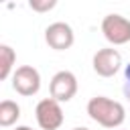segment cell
<instances>
[{
    "label": "cell",
    "mask_w": 130,
    "mask_h": 130,
    "mask_svg": "<svg viewBox=\"0 0 130 130\" xmlns=\"http://www.w3.org/2000/svg\"><path fill=\"white\" fill-rule=\"evenodd\" d=\"M87 114L93 122L104 128H118L126 120V110L120 102L110 100L106 95H95L87 102Z\"/></svg>",
    "instance_id": "obj_1"
},
{
    "label": "cell",
    "mask_w": 130,
    "mask_h": 130,
    "mask_svg": "<svg viewBox=\"0 0 130 130\" xmlns=\"http://www.w3.org/2000/svg\"><path fill=\"white\" fill-rule=\"evenodd\" d=\"M102 32L112 45H126L130 41V20L122 14H108L102 20Z\"/></svg>",
    "instance_id": "obj_2"
},
{
    "label": "cell",
    "mask_w": 130,
    "mask_h": 130,
    "mask_svg": "<svg viewBox=\"0 0 130 130\" xmlns=\"http://www.w3.org/2000/svg\"><path fill=\"white\" fill-rule=\"evenodd\" d=\"M35 116H37V122L43 130H57L63 124V110H61L59 102L53 100V98L41 100L37 104Z\"/></svg>",
    "instance_id": "obj_3"
},
{
    "label": "cell",
    "mask_w": 130,
    "mask_h": 130,
    "mask_svg": "<svg viewBox=\"0 0 130 130\" xmlns=\"http://www.w3.org/2000/svg\"><path fill=\"white\" fill-rule=\"evenodd\" d=\"M12 87L16 93L20 95H35L39 89H41V75L35 67L30 65H22L14 71L12 75Z\"/></svg>",
    "instance_id": "obj_4"
},
{
    "label": "cell",
    "mask_w": 130,
    "mask_h": 130,
    "mask_svg": "<svg viewBox=\"0 0 130 130\" xmlns=\"http://www.w3.org/2000/svg\"><path fill=\"white\" fill-rule=\"evenodd\" d=\"M51 98L57 102H69L77 93V77L71 71H57L49 85Z\"/></svg>",
    "instance_id": "obj_5"
},
{
    "label": "cell",
    "mask_w": 130,
    "mask_h": 130,
    "mask_svg": "<svg viewBox=\"0 0 130 130\" xmlns=\"http://www.w3.org/2000/svg\"><path fill=\"white\" fill-rule=\"evenodd\" d=\"M45 41L51 49L55 51H65L73 45L75 37H73V28L67 22H53L45 28Z\"/></svg>",
    "instance_id": "obj_6"
},
{
    "label": "cell",
    "mask_w": 130,
    "mask_h": 130,
    "mask_svg": "<svg viewBox=\"0 0 130 130\" xmlns=\"http://www.w3.org/2000/svg\"><path fill=\"white\" fill-rule=\"evenodd\" d=\"M122 65V55L116 49H100L93 55V71L100 77H112Z\"/></svg>",
    "instance_id": "obj_7"
},
{
    "label": "cell",
    "mask_w": 130,
    "mask_h": 130,
    "mask_svg": "<svg viewBox=\"0 0 130 130\" xmlns=\"http://www.w3.org/2000/svg\"><path fill=\"white\" fill-rule=\"evenodd\" d=\"M20 118V108L16 102L12 100H4L0 104V126H12L16 120Z\"/></svg>",
    "instance_id": "obj_8"
},
{
    "label": "cell",
    "mask_w": 130,
    "mask_h": 130,
    "mask_svg": "<svg viewBox=\"0 0 130 130\" xmlns=\"http://www.w3.org/2000/svg\"><path fill=\"white\" fill-rule=\"evenodd\" d=\"M14 61H16V55H14L12 47L0 45V79H6V77L10 75Z\"/></svg>",
    "instance_id": "obj_9"
},
{
    "label": "cell",
    "mask_w": 130,
    "mask_h": 130,
    "mask_svg": "<svg viewBox=\"0 0 130 130\" xmlns=\"http://www.w3.org/2000/svg\"><path fill=\"white\" fill-rule=\"evenodd\" d=\"M55 4H57L55 0H45V2H37V0H30V8H32V10H39V12L51 10Z\"/></svg>",
    "instance_id": "obj_10"
},
{
    "label": "cell",
    "mask_w": 130,
    "mask_h": 130,
    "mask_svg": "<svg viewBox=\"0 0 130 130\" xmlns=\"http://www.w3.org/2000/svg\"><path fill=\"white\" fill-rule=\"evenodd\" d=\"M124 95H126V100L130 102V63H128L126 69H124Z\"/></svg>",
    "instance_id": "obj_11"
},
{
    "label": "cell",
    "mask_w": 130,
    "mask_h": 130,
    "mask_svg": "<svg viewBox=\"0 0 130 130\" xmlns=\"http://www.w3.org/2000/svg\"><path fill=\"white\" fill-rule=\"evenodd\" d=\"M14 130H32V128H28V126H16Z\"/></svg>",
    "instance_id": "obj_12"
},
{
    "label": "cell",
    "mask_w": 130,
    "mask_h": 130,
    "mask_svg": "<svg viewBox=\"0 0 130 130\" xmlns=\"http://www.w3.org/2000/svg\"><path fill=\"white\" fill-rule=\"evenodd\" d=\"M73 130H89V128H83V126H81V128H73Z\"/></svg>",
    "instance_id": "obj_13"
}]
</instances>
